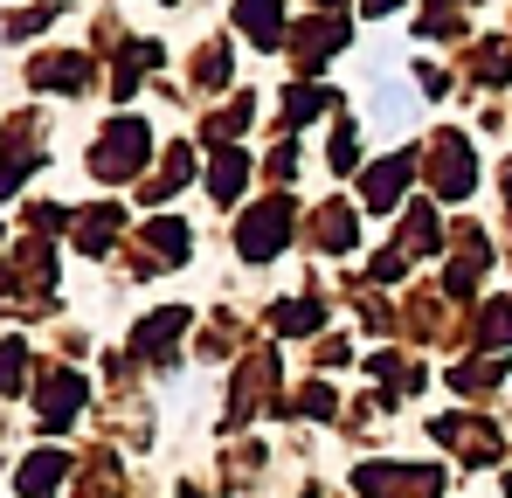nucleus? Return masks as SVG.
Returning <instances> with one entry per match:
<instances>
[{
    "label": "nucleus",
    "instance_id": "1",
    "mask_svg": "<svg viewBox=\"0 0 512 498\" xmlns=\"http://www.w3.org/2000/svg\"><path fill=\"white\" fill-rule=\"evenodd\" d=\"M284 236H291V215L284 208H263V215H250V229H243V256H270V249H284Z\"/></svg>",
    "mask_w": 512,
    "mask_h": 498
},
{
    "label": "nucleus",
    "instance_id": "2",
    "mask_svg": "<svg viewBox=\"0 0 512 498\" xmlns=\"http://www.w3.org/2000/svg\"><path fill=\"white\" fill-rule=\"evenodd\" d=\"M139 146H146V132H139V125H118V132H111V146H97V173H104V160H118V173H132Z\"/></svg>",
    "mask_w": 512,
    "mask_h": 498
},
{
    "label": "nucleus",
    "instance_id": "3",
    "mask_svg": "<svg viewBox=\"0 0 512 498\" xmlns=\"http://www.w3.org/2000/svg\"><path fill=\"white\" fill-rule=\"evenodd\" d=\"M374 118H381L388 132H402V125L416 118V104H409V90H402V83H388V90H374Z\"/></svg>",
    "mask_w": 512,
    "mask_h": 498
},
{
    "label": "nucleus",
    "instance_id": "4",
    "mask_svg": "<svg viewBox=\"0 0 512 498\" xmlns=\"http://www.w3.org/2000/svg\"><path fill=\"white\" fill-rule=\"evenodd\" d=\"M402 166L409 160H381L374 173H367V201H374V208H388V201L402 194Z\"/></svg>",
    "mask_w": 512,
    "mask_h": 498
},
{
    "label": "nucleus",
    "instance_id": "5",
    "mask_svg": "<svg viewBox=\"0 0 512 498\" xmlns=\"http://www.w3.org/2000/svg\"><path fill=\"white\" fill-rule=\"evenodd\" d=\"M56 478H63V457H35V464L21 471V492H49Z\"/></svg>",
    "mask_w": 512,
    "mask_h": 498
},
{
    "label": "nucleus",
    "instance_id": "6",
    "mask_svg": "<svg viewBox=\"0 0 512 498\" xmlns=\"http://www.w3.org/2000/svg\"><path fill=\"white\" fill-rule=\"evenodd\" d=\"M208 187H215V194L229 201V194L243 187V160H236V153H222V160H215V173H208Z\"/></svg>",
    "mask_w": 512,
    "mask_h": 498
},
{
    "label": "nucleus",
    "instance_id": "7",
    "mask_svg": "<svg viewBox=\"0 0 512 498\" xmlns=\"http://www.w3.org/2000/svg\"><path fill=\"white\" fill-rule=\"evenodd\" d=\"M70 409H77V381H56V395H42V415H56V422H63Z\"/></svg>",
    "mask_w": 512,
    "mask_h": 498
},
{
    "label": "nucleus",
    "instance_id": "8",
    "mask_svg": "<svg viewBox=\"0 0 512 498\" xmlns=\"http://www.w3.org/2000/svg\"><path fill=\"white\" fill-rule=\"evenodd\" d=\"M243 14H250V28H256V35H263V42L277 35V7H270V0H250Z\"/></svg>",
    "mask_w": 512,
    "mask_h": 498
}]
</instances>
